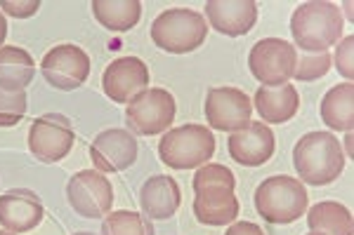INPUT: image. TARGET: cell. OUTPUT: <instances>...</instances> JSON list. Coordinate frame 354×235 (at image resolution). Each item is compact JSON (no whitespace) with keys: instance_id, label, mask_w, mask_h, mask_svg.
I'll return each instance as SVG.
<instances>
[{"instance_id":"1","label":"cell","mask_w":354,"mask_h":235,"mask_svg":"<svg viewBox=\"0 0 354 235\" xmlns=\"http://www.w3.org/2000/svg\"><path fill=\"white\" fill-rule=\"evenodd\" d=\"M232 170L225 165H201V170L194 176V216L203 226H227L239 216V200L234 196Z\"/></svg>"},{"instance_id":"2","label":"cell","mask_w":354,"mask_h":235,"mask_svg":"<svg viewBox=\"0 0 354 235\" xmlns=\"http://www.w3.org/2000/svg\"><path fill=\"white\" fill-rule=\"evenodd\" d=\"M342 12L335 3L310 0L295 8L290 17V33L298 48L310 54L328 52V48L340 43L342 38Z\"/></svg>"},{"instance_id":"3","label":"cell","mask_w":354,"mask_h":235,"mask_svg":"<svg viewBox=\"0 0 354 235\" xmlns=\"http://www.w3.org/2000/svg\"><path fill=\"white\" fill-rule=\"evenodd\" d=\"M293 165L302 183L326 186L345 170V153L330 132H310L293 148Z\"/></svg>"},{"instance_id":"4","label":"cell","mask_w":354,"mask_h":235,"mask_svg":"<svg viewBox=\"0 0 354 235\" xmlns=\"http://www.w3.org/2000/svg\"><path fill=\"white\" fill-rule=\"evenodd\" d=\"M205 36H208V24L203 14L187 8L165 10L151 24V40L156 48L170 54L194 52L205 43Z\"/></svg>"},{"instance_id":"5","label":"cell","mask_w":354,"mask_h":235,"mask_svg":"<svg viewBox=\"0 0 354 235\" xmlns=\"http://www.w3.org/2000/svg\"><path fill=\"white\" fill-rule=\"evenodd\" d=\"M255 210L270 223H293L307 210V191L293 176H270L255 191Z\"/></svg>"},{"instance_id":"6","label":"cell","mask_w":354,"mask_h":235,"mask_svg":"<svg viewBox=\"0 0 354 235\" xmlns=\"http://www.w3.org/2000/svg\"><path fill=\"white\" fill-rule=\"evenodd\" d=\"M215 153V136L205 125H182L165 132L158 156L173 170H192L208 163Z\"/></svg>"},{"instance_id":"7","label":"cell","mask_w":354,"mask_h":235,"mask_svg":"<svg viewBox=\"0 0 354 235\" xmlns=\"http://www.w3.org/2000/svg\"><path fill=\"white\" fill-rule=\"evenodd\" d=\"M298 52L290 43L281 38H265L258 40L250 50L248 66L255 80H260L262 88H279L293 78Z\"/></svg>"},{"instance_id":"8","label":"cell","mask_w":354,"mask_h":235,"mask_svg":"<svg viewBox=\"0 0 354 235\" xmlns=\"http://www.w3.org/2000/svg\"><path fill=\"white\" fill-rule=\"evenodd\" d=\"M175 108V96L168 90L151 88L140 92L130 101L128 108H125V120H128V127L135 134H161V132H165L173 125Z\"/></svg>"},{"instance_id":"9","label":"cell","mask_w":354,"mask_h":235,"mask_svg":"<svg viewBox=\"0 0 354 235\" xmlns=\"http://www.w3.org/2000/svg\"><path fill=\"white\" fill-rule=\"evenodd\" d=\"M66 198L78 216L100 219V216L109 214L113 205V186L102 172L83 170L68 179Z\"/></svg>"},{"instance_id":"10","label":"cell","mask_w":354,"mask_h":235,"mask_svg":"<svg viewBox=\"0 0 354 235\" xmlns=\"http://www.w3.org/2000/svg\"><path fill=\"white\" fill-rule=\"evenodd\" d=\"M76 134L68 118L59 113H48L38 118L28 130V148L41 163H59L73 148Z\"/></svg>"},{"instance_id":"11","label":"cell","mask_w":354,"mask_h":235,"mask_svg":"<svg viewBox=\"0 0 354 235\" xmlns=\"http://www.w3.org/2000/svg\"><path fill=\"white\" fill-rule=\"evenodd\" d=\"M41 73L57 90H76L90 76V57L78 45H57L43 57Z\"/></svg>"},{"instance_id":"12","label":"cell","mask_w":354,"mask_h":235,"mask_svg":"<svg viewBox=\"0 0 354 235\" xmlns=\"http://www.w3.org/2000/svg\"><path fill=\"white\" fill-rule=\"evenodd\" d=\"M253 101L236 88H210L205 96V118L213 130L239 132L250 123Z\"/></svg>"},{"instance_id":"13","label":"cell","mask_w":354,"mask_h":235,"mask_svg":"<svg viewBox=\"0 0 354 235\" xmlns=\"http://www.w3.org/2000/svg\"><path fill=\"white\" fill-rule=\"evenodd\" d=\"M149 85V68L137 57H121L106 66L102 88L113 104H130Z\"/></svg>"},{"instance_id":"14","label":"cell","mask_w":354,"mask_h":235,"mask_svg":"<svg viewBox=\"0 0 354 235\" xmlns=\"http://www.w3.org/2000/svg\"><path fill=\"white\" fill-rule=\"evenodd\" d=\"M90 158L95 163V170L106 172H123L133 167L137 160V139L128 130H104L95 136L90 144Z\"/></svg>"},{"instance_id":"15","label":"cell","mask_w":354,"mask_h":235,"mask_svg":"<svg viewBox=\"0 0 354 235\" xmlns=\"http://www.w3.org/2000/svg\"><path fill=\"white\" fill-rule=\"evenodd\" d=\"M232 160L243 167H260L274 156V132L265 123H248L243 130L232 132L227 141Z\"/></svg>"},{"instance_id":"16","label":"cell","mask_w":354,"mask_h":235,"mask_svg":"<svg viewBox=\"0 0 354 235\" xmlns=\"http://www.w3.org/2000/svg\"><path fill=\"white\" fill-rule=\"evenodd\" d=\"M210 26L222 36H245L258 21V5L253 0H208L205 3Z\"/></svg>"},{"instance_id":"17","label":"cell","mask_w":354,"mask_h":235,"mask_svg":"<svg viewBox=\"0 0 354 235\" xmlns=\"http://www.w3.org/2000/svg\"><path fill=\"white\" fill-rule=\"evenodd\" d=\"M45 212L41 198L33 191L19 188L0 196V226L10 233H26L33 231L43 221Z\"/></svg>"},{"instance_id":"18","label":"cell","mask_w":354,"mask_h":235,"mask_svg":"<svg viewBox=\"0 0 354 235\" xmlns=\"http://www.w3.org/2000/svg\"><path fill=\"white\" fill-rule=\"evenodd\" d=\"M182 203L180 186L173 176L156 174L145 181L140 191V205L147 219H170Z\"/></svg>"},{"instance_id":"19","label":"cell","mask_w":354,"mask_h":235,"mask_svg":"<svg viewBox=\"0 0 354 235\" xmlns=\"http://www.w3.org/2000/svg\"><path fill=\"white\" fill-rule=\"evenodd\" d=\"M255 111L260 113L262 123L283 125L298 113L300 96L293 85H279V88H260L255 92Z\"/></svg>"},{"instance_id":"20","label":"cell","mask_w":354,"mask_h":235,"mask_svg":"<svg viewBox=\"0 0 354 235\" xmlns=\"http://www.w3.org/2000/svg\"><path fill=\"white\" fill-rule=\"evenodd\" d=\"M33 76H36V64L26 50L17 48V45L0 48V88L19 92L31 83Z\"/></svg>"},{"instance_id":"21","label":"cell","mask_w":354,"mask_h":235,"mask_svg":"<svg viewBox=\"0 0 354 235\" xmlns=\"http://www.w3.org/2000/svg\"><path fill=\"white\" fill-rule=\"evenodd\" d=\"M322 120L335 132H352L354 127V85L342 83L326 92L322 99Z\"/></svg>"},{"instance_id":"22","label":"cell","mask_w":354,"mask_h":235,"mask_svg":"<svg viewBox=\"0 0 354 235\" xmlns=\"http://www.w3.org/2000/svg\"><path fill=\"white\" fill-rule=\"evenodd\" d=\"M307 226L312 233L322 235H352L354 233V221L352 212L340 203H317L307 214Z\"/></svg>"},{"instance_id":"23","label":"cell","mask_w":354,"mask_h":235,"mask_svg":"<svg viewBox=\"0 0 354 235\" xmlns=\"http://www.w3.org/2000/svg\"><path fill=\"white\" fill-rule=\"evenodd\" d=\"M93 14L109 31H130L142 17L140 0H93Z\"/></svg>"},{"instance_id":"24","label":"cell","mask_w":354,"mask_h":235,"mask_svg":"<svg viewBox=\"0 0 354 235\" xmlns=\"http://www.w3.org/2000/svg\"><path fill=\"white\" fill-rule=\"evenodd\" d=\"M102 235H156L151 219L137 214V212L118 210L111 212L102 223Z\"/></svg>"},{"instance_id":"25","label":"cell","mask_w":354,"mask_h":235,"mask_svg":"<svg viewBox=\"0 0 354 235\" xmlns=\"http://www.w3.org/2000/svg\"><path fill=\"white\" fill-rule=\"evenodd\" d=\"M26 92H10L0 88V127H15L26 113Z\"/></svg>"},{"instance_id":"26","label":"cell","mask_w":354,"mask_h":235,"mask_svg":"<svg viewBox=\"0 0 354 235\" xmlns=\"http://www.w3.org/2000/svg\"><path fill=\"white\" fill-rule=\"evenodd\" d=\"M330 64H333V59H330L328 52H319V54H302L298 57V61H295V71H293V78L300 80V83H310V80H319L324 78L328 73Z\"/></svg>"},{"instance_id":"27","label":"cell","mask_w":354,"mask_h":235,"mask_svg":"<svg viewBox=\"0 0 354 235\" xmlns=\"http://www.w3.org/2000/svg\"><path fill=\"white\" fill-rule=\"evenodd\" d=\"M352 52H354V38L345 36L338 43V50H335V68H338V73L347 80V83H352V76H354Z\"/></svg>"},{"instance_id":"28","label":"cell","mask_w":354,"mask_h":235,"mask_svg":"<svg viewBox=\"0 0 354 235\" xmlns=\"http://www.w3.org/2000/svg\"><path fill=\"white\" fill-rule=\"evenodd\" d=\"M0 10L12 17H31L41 10V0H26V3H12V0H0Z\"/></svg>"},{"instance_id":"29","label":"cell","mask_w":354,"mask_h":235,"mask_svg":"<svg viewBox=\"0 0 354 235\" xmlns=\"http://www.w3.org/2000/svg\"><path fill=\"white\" fill-rule=\"evenodd\" d=\"M225 235H265V233H262V228L258 226V223L236 221V223H232V226L227 228Z\"/></svg>"},{"instance_id":"30","label":"cell","mask_w":354,"mask_h":235,"mask_svg":"<svg viewBox=\"0 0 354 235\" xmlns=\"http://www.w3.org/2000/svg\"><path fill=\"white\" fill-rule=\"evenodd\" d=\"M5 36H8V21H5L3 12H0V48H3V43H5Z\"/></svg>"},{"instance_id":"31","label":"cell","mask_w":354,"mask_h":235,"mask_svg":"<svg viewBox=\"0 0 354 235\" xmlns=\"http://www.w3.org/2000/svg\"><path fill=\"white\" fill-rule=\"evenodd\" d=\"M345 144H347V151H352V134H347V139H345Z\"/></svg>"},{"instance_id":"32","label":"cell","mask_w":354,"mask_h":235,"mask_svg":"<svg viewBox=\"0 0 354 235\" xmlns=\"http://www.w3.org/2000/svg\"><path fill=\"white\" fill-rule=\"evenodd\" d=\"M0 235H15V233H10V231H0Z\"/></svg>"},{"instance_id":"33","label":"cell","mask_w":354,"mask_h":235,"mask_svg":"<svg viewBox=\"0 0 354 235\" xmlns=\"http://www.w3.org/2000/svg\"><path fill=\"white\" fill-rule=\"evenodd\" d=\"M76 235H95V233H88V231H85V233H76Z\"/></svg>"},{"instance_id":"34","label":"cell","mask_w":354,"mask_h":235,"mask_svg":"<svg viewBox=\"0 0 354 235\" xmlns=\"http://www.w3.org/2000/svg\"><path fill=\"white\" fill-rule=\"evenodd\" d=\"M310 235H322V233H310Z\"/></svg>"}]
</instances>
